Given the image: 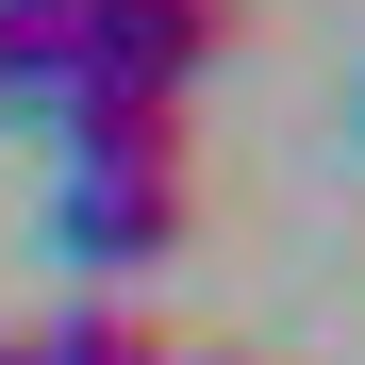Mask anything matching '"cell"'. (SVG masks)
I'll return each instance as SVG.
<instances>
[{
	"label": "cell",
	"mask_w": 365,
	"mask_h": 365,
	"mask_svg": "<svg viewBox=\"0 0 365 365\" xmlns=\"http://www.w3.org/2000/svg\"><path fill=\"white\" fill-rule=\"evenodd\" d=\"M67 133V166H50V250L83 266V299L100 282H133V266H166L182 250V116L166 100H67L50 116Z\"/></svg>",
	"instance_id": "1"
},
{
	"label": "cell",
	"mask_w": 365,
	"mask_h": 365,
	"mask_svg": "<svg viewBox=\"0 0 365 365\" xmlns=\"http://www.w3.org/2000/svg\"><path fill=\"white\" fill-rule=\"evenodd\" d=\"M216 50H232V0H67L83 100H166L182 116V83H200Z\"/></svg>",
	"instance_id": "2"
},
{
	"label": "cell",
	"mask_w": 365,
	"mask_h": 365,
	"mask_svg": "<svg viewBox=\"0 0 365 365\" xmlns=\"http://www.w3.org/2000/svg\"><path fill=\"white\" fill-rule=\"evenodd\" d=\"M83 67H67V0H0V116H67Z\"/></svg>",
	"instance_id": "3"
},
{
	"label": "cell",
	"mask_w": 365,
	"mask_h": 365,
	"mask_svg": "<svg viewBox=\"0 0 365 365\" xmlns=\"http://www.w3.org/2000/svg\"><path fill=\"white\" fill-rule=\"evenodd\" d=\"M17 365H166L133 316H116V299H67V316H50V332H17Z\"/></svg>",
	"instance_id": "4"
},
{
	"label": "cell",
	"mask_w": 365,
	"mask_h": 365,
	"mask_svg": "<svg viewBox=\"0 0 365 365\" xmlns=\"http://www.w3.org/2000/svg\"><path fill=\"white\" fill-rule=\"evenodd\" d=\"M166 365H216V349H166Z\"/></svg>",
	"instance_id": "5"
},
{
	"label": "cell",
	"mask_w": 365,
	"mask_h": 365,
	"mask_svg": "<svg viewBox=\"0 0 365 365\" xmlns=\"http://www.w3.org/2000/svg\"><path fill=\"white\" fill-rule=\"evenodd\" d=\"M0 365H17V332H0Z\"/></svg>",
	"instance_id": "6"
}]
</instances>
